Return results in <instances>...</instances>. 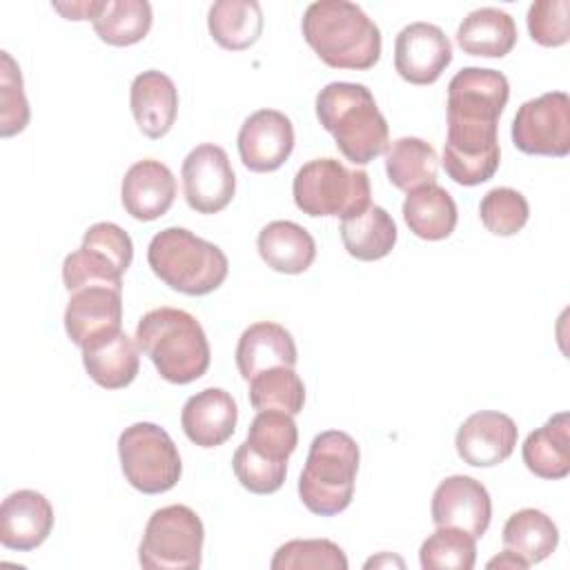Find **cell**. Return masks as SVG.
I'll list each match as a JSON object with an SVG mask.
<instances>
[{
  "instance_id": "cell-1",
  "label": "cell",
  "mask_w": 570,
  "mask_h": 570,
  "mask_svg": "<svg viewBox=\"0 0 570 570\" xmlns=\"http://www.w3.org/2000/svg\"><path fill=\"white\" fill-rule=\"evenodd\" d=\"M510 98V82L497 69L463 67L448 85L443 169L463 187H474L494 176L501 163L499 118Z\"/></svg>"
},
{
  "instance_id": "cell-2",
  "label": "cell",
  "mask_w": 570,
  "mask_h": 570,
  "mask_svg": "<svg viewBox=\"0 0 570 570\" xmlns=\"http://www.w3.org/2000/svg\"><path fill=\"white\" fill-rule=\"evenodd\" d=\"M303 38L332 69L365 71L381 58V31L354 2L316 0L301 20Z\"/></svg>"
},
{
  "instance_id": "cell-3",
  "label": "cell",
  "mask_w": 570,
  "mask_h": 570,
  "mask_svg": "<svg viewBox=\"0 0 570 570\" xmlns=\"http://www.w3.org/2000/svg\"><path fill=\"white\" fill-rule=\"evenodd\" d=\"M316 118L354 165H367L387 151V120L372 91L361 82L325 85L316 96Z\"/></svg>"
},
{
  "instance_id": "cell-4",
  "label": "cell",
  "mask_w": 570,
  "mask_h": 570,
  "mask_svg": "<svg viewBox=\"0 0 570 570\" xmlns=\"http://www.w3.org/2000/svg\"><path fill=\"white\" fill-rule=\"evenodd\" d=\"M136 345L154 363L156 372L176 385L200 379L212 361L203 325L185 309L156 307L136 325Z\"/></svg>"
},
{
  "instance_id": "cell-5",
  "label": "cell",
  "mask_w": 570,
  "mask_h": 570,
  "mask_svg": "<svg viewBox=\"0 0 570 570\" xmlns=\"http://www.w3.org/2000/svg\"><path fill=\"white\" fill-rule=\"evenodd\" d=\"M147 263L167 287L187 296L218 289L229 272L225 252L185 227L158 232L149 240Z\"/></svg>"
},
{
  "instance_id": "cell-6",
  "label": "cell",
  "mask_w": 570,
  "mask_h": 570,
  "mask_svg": "<svg viewBox=\"0 0 570 570\" xmlns=\"http://www.w3.org/2000/svg\"><path fill=\"white\" fill-rule=\"evenodd\" d=\"M358 461V443L347 432L325 430L316 434L298 479L303 505L318 517L343 512L354 497Z\"/></svg>"
},
{
  "instance_id": "cell-7",
  "label": "cell",
  "mask_w": 570,
  "mask_h": 570,
  "mask_svg": "<svg viewBox=\"0 0 570 570\" xmlns=\"http://www.w3.org/2000/svg\"><path fill=\"white\" fill-rule=\"evenodd\" d=\"M298 445L294 416L278 410L258 412L249 423L247 439L236 448L232 470L238 483L254 494L281 490L287 476V461Z\"/></svg>"
},
{
  "instance_id": "cell-8",
  "label": "cell",
  "mask_w": 570,
  "mask_h": 570,
  "mask_svg": "<svg viewBox=\"0 0 570 570\" xmlns=\"http://www.w3.org/2000/svg\"><path fill=\"white\" fill-rule=\"evenodd\" d=\"M292 194L303 214L343 220L370 205L372 187L363 169H347L336 158H314L296 171Z\"/></svg>"
},
{
  "instance_id": "cell-9",
  "label": "cell",
  "mask_w": 570,
  "mask_h": 570,
  "mask_svg": "<svg viewBox=\"0 0 570 570\" xmlns=\"http://www.w3.org/2000/svg\"><path fill=\"white\" fill-rule=\"evenodd\" d=\"M118 456L125 481L142 494L167 492L183 474V461L169 432L149 421H138L120 432Z\"/></svg>"
},
{
  "instance_id": "cell-10",
  "label": "cell",
  "mask_w": 570,
  "mask_h": 570,
  "mask_svg": "<svg viewBox=\"0 0 570 570\" xmlns=\"http://www.w3.org/2000/svg\"><path fill=\"white\" fill-rule=\"evenodd\" d=\"M134 261L131 236L116 223H94L76 252L62 261V283L67 292L82 287L122 289V274Z\"/></svg>"
},
{
  "instance_id": "cell-11",
  "label": "cell",
  "mask_w": 570,
  "mask_h": 570,
  "mask_svg": "<svg viewBox=\"0 0 570 570\" xmlns=\"http://www.w3.org/2000/svg\"><path fill=\"white\" fill-rule=\"evenodd\" d=\"M205 528L189 505L156 510L138 546V563L147 570H196L203 561Z\"/></svg>"
},
{
  "instance_id": "cell-12",
  "label": "cell",
  "mask_w": 570,
  "mask_h": 570,
  "mask_svg": "<svg viewBox=\"0 0 570 570\" xmlns=\"http://www.w3.org/2000/svg\"><path fill=\"white\" fill-rule=\"evenodd\" d=\"M512 142L530 156L563 158L570 154V98L548 91L525 100L512 120Z\"/></svg>"
},
{
  "instance_id": "cell-13",
  "label": "cell",
  "mask_w": 570,
  "mask_h": 570,
  "mask_svg": "<svg viewBox=\"0 0 570 570\" xmlns=\"http://www.w3.org/2000/svg\"><path fill=\"white\" fill-rule=\"evenodd\" d=\"M183 194L196 214H218L236 194V176L229 156L214 142L194 147L183 160Z\"/></svg>"
},
{
  "instance_id": "cell-14",
  "label": "cell",
  "mask_w": 570,
  "mask_h": 570,
  "mask_svg": "<svg viewBox=\"0 0 570 570\" xmlns=\"http://www.w3.org/2000/svg\"><path fill=\"white\" fill-rule=\"evenodd\" d=\"M452 62V42L432 22H410L394 40V69L410 85H432Z\"/></svg>"
},
{
  "instance_id": "cell-15",
  "label": "cell",
  "mask_w": 570,
  "mask_h": 570,
  "mask_svg": "<svg viewBox=\"0 0 570 570\" xmlns=\"http://www.w3.org/2000/svg\"><path fill=\"white\" fill-rule=\"evenodd\" d=\"M430 512L436 528H461L474 539H481L492 519V501L481 481L465 474H452L436 485Z\"/></svg>"
},
{
  "instance_id": "cell-16",
  "label": "cell",
  "mask_w": 570,
  "mask_h": 570,
  "mask_svg": "<svg viewBox=\"0 0 570 570\" xmlns=\"http://www.w3.org/2000/svg\"><path fill=\"white\" fill-rule=\"evenodd\" d=\"M238 154L249 171H276L294 149V125L278 109H258L238 129Z\"/></svg>"
},
{
  "instance_id": "cell-17",
  "label": "cell",
  "mask_w": 570,
  "mask_h": 570,
  "mask_svg": "<svg viewBox=\"0 0 570 570\" xmlns=\"http://www.w3.org/2000/svg\"><path fill=\"white\" fill-rule=\"evenodd\" d=\"M517 423L494 410H481L470 414L456 430V454L472 468H492L503 463L517 445Z\"/></svg>"
},
{
  "instance_id": "cell-18",
  "label": "cell",
  "mask_w": 570,
  "mask_h": 570,
  "mask_svg": "<svg viewBox=\"0 0 570 570\" xmlns=\"http://www.w3.org/2000/svg\"><path fill=\"white\" fill-rule=\"evenodd\" d=\"M53 508L36 490H16L0 505V543L7 550L29 552L53 530Z\"/></svg>"
},
{
  "instance_id": "cell-19",
  "label": "cell",
  "mask_w": 570,
  "mask_h": 570,
  "mask_svg": "<svg viewBox=\"0 0 570 570\" xmlns=\"http://www.w3.org/2000/svg\"><path fill=\"white\" fill-rule=\"evenodd\" d=\"M176 198V178L171 169L154 158L134 163L122 178L120 200L125 212L142 223L156 220L169 212Z\"/></svg>"
},
{
  "instance_id": "cell-20",
  "label": "cell",
  "mask_w": 570,
  "mask_h": 570,
  "mask_svg": "<svg viewBox=\"0 0 570 570\" xmlns=\"http://www.w3.org/2000/svg\"><path fill=\"white\" fill-rule=\"evenodd\" d=\"M122 325V298L111 287H82L71 292L65 307V332L80 350Z\"/></svg>"
},
{
  "instance_id": "cell-21",
  "label": "cell",
  "mask_w": 570,
  "mask_h": 570,
  "mask_svg": "<svg viewBox=\"0 0 570 570\" xmlns=\"http://www.w3.org/2000/svg\"><path fill=\"white\" fill-rule=\"evenodd\" d=\"M238 421L234 396L223 387H205L189 396L180 412L185 436L198 448H218L232 439Z\"/></svg>"
},
{
  "instance_id": "cell-22",
  "label": "cell",
  "mask_w": 570,
  "mask_h": 570,
  "mask_svg": "<svg viewBox=\"0 0 570 570\" xmlns=\"http://www.w3.org/2000/svg\"><path fill=\"white\" fill-rule=\"evenodd\" d=\"M129 105L138 129L147 138H163L178 116V89L174 80L158 71L147 69L138 73L129 89Z\"/></svg>"
},
{
  "instance_id": "cell-23",
  "label": "cell",
  "mask_w": 570,
  "mask_h": 570,
  "mask_svg": "<svg viewBox=\"0 0 570 570\" xmlns=\"http://www.w3.org/2000/svg\"><path fill=\"white\" fill-rule=\"evenodd\" d=\"M298 361L296 343L278 323H252L238 338L236 367L245 381L269 367H294Z\"/></svg>"
},
{
  "instance_id": "cell-24",
  "label": "cell",
  "mask_w": 570,
  "mask_h": 570,
  "mask_svg": "<svg viewBox=\"0 0 570 570\" xmlns=\"http://www.w3.org/2000/svg\"><path fill=\"white\" fill-rule=\"evenodd\" d=\"M82 365L96 385L122 390L140 370L138 345L122 330L109 332L82 347Z\"/></svg>"
},
{
  "instance_id": "cell-25",
  "label": "cell",
  "mask_w": 570,
  "mask_h": 570,
  "mask_svg": "<svg viewBox=\"0 0 570 570\" xmlns=\"http://www.w3.org/2000/svg\"><path fill=\"white\" fill-rule=\"evenodd\" d=\"M256 247L267 267L278 274H303L316 258L314 236L294 220H272L256 238Z\"/></svg>"
},
{
  "instance_id": "cell-26",
  "label": "cell",
  "mask_w": 570,
  "mask_h": 570,
  "mask_svg": "<svg viewBox=\"0 0 570 570\" xmlns=\"http://www.w3.org/2000/svg\"><path fill=\"white\" fill-rule=\"evenodd\" d=\"M514 18L497 7L470 11L456 27V45L468 56L503 58L517 45Z\"/></svg>"
},
{
  "instance_id": "cell-27",
  "label": "cell",
  "mask_w": 570,
  "mask_h": 570,
  "mask_svg": "<svg viewBox=\"0 0 570 570\" xmlns=\"http://www.w3.org/2000/svg\"><path fill=\"white\" fill-rule=\"evenodd\" d=\"M570 416L557 412L539 430L530 432L523 441L521 456L525 468L548 481L566 479L570 474Z\"/></svg>"
},
{
  "instance_id": "cell-28",
  "label": "cell",
  "mask_w": 570,
  "mask_h": 570,
  "mask_svg": "<svg viewBox=\"0 0 570 570\" xmlns=\"http://www.w3.org/2000/svg\"><path fill=\"white\" fill-rule=\"evenodd\" d=\"M396 223L381 205L365 209L341 220V240L347 254L356 261H381L396 245Z\"/></svg>"
},
{
  "instance_id": "cell-29",
  "label": "cell",
  "mask_w": 570,
  "mask_h": 570,
  "mask_svg": "<svg viewBox=\"0 0 570 570\" xmlns=\"http://www.w3.org/2000/svg\"><path fill=\"white\" fill-rule=\"evenodd\" d=\"M403 218L410 232L423 240H443L456 227V203L448 189L436 183L407 191Z\"/></svg>"
},
{
  "instance_id": "cell-30",
  "label": "cell",
  "mask_w": 570,
  "mask_h": 570,
  "mask_svg": "<svg viewBox=\"0 0 570 570\" xmlns=\"http://www.w3.org/2000/svg\"><path fill=\"white\" fill-rule=\"evenodd\" d=\"M503 550L512 552L528 566L548 559L559 546L557 523L537 508H523L508 517L503 525Z\"/></svg>"
},
{
  "instance_id": "cell-31",
  "label": "cell",
  "mask_w": 570,
  "mask_h": 570,
  "mask_svg": "<svg viewBox=\"0 0 570 570\" xmlns=\"http://www.w3.org/2000/svg\"><path fill=\"white\" fill-rule=\"evenodd\" d=\"M207 29L227 51L249 49L263 33V9L256 0H218L209 7Z\"/></svg>"
},
{
  "instance_id": "cell-32",
  "label": "cell",
  "mask_w": 570,
  "mask_h": 570,
  "mask_svg": "<svg viewBox=\"0 0 570 570\" xmlns=\"http://www.w3.org/2000/svg\"><path fill=\"white\" fill-rule=\"evenodd\" d=\"M151 20L154 13L147 0H100L91 24L102 42L129 47L149 33Z\"/></svg>"
},
{
  "instance_id": "cell-33",
  "label": "cell",
  "mask_w": 570,
  "mask_h": 570,
  "mask_svg": "<svg viewBox=\"0 0 570 570\" xmlns=\"http://www.w3.org/2000/svg\"><path fill=\"white\" fill-rule=\"evenodd\" d=\"M436 171V151L423 138L403 136L394 140L385 151V174L390 183L401 191H412L416 187L434 183Z\"/></svg>"
},
{
  "instance_id": "cell-34",
  "label": "cell",
  "mask_w": 570,
  "mask_h": 570,
  "mask_svg": "<svg viewBox=\"0 0 570 570\" xmlns=\"http://www.w3.org/2000/svg\"><path fill=\"white\" fill-rule=\"evenodd\" d=\"M249 403L256 412L278 410L296 416L305 405V385L294 367H269L249 379Z\"/></svg>"
},
{
  "instance_id": "cell-35",
  "label": "cell",
  "mask_w": 570,
  "mask_h": 570,
  "mask_svg": "<svg viewBox=\"0 0 570 570\" xmlns=\"http://www.w3.org/2000/svg\"><path fill=\"white\" fill-rule=\"evenodd\" d=\"M423 570H472L476 563V539L461 528L439 525L419 550Z\"/></svg>"
},
{
  "instance_id": "cell-36",
  "label": "cell",
  "mask_w": 570,
  "mask_h": 570,
  "mask_svg": "<svg viewBox=\"0 0 570 570\" xmlns=\"http://www.w3.org/2000/svg\"><path fill=\"white\" fill-rule=\"evenodd\" d=\"M343 548L330 539H292L283 543L272 561V570H347Z\"/></svg>"
},
{
  "instance_id": "cell-37",
  "label": "cell",
  "mask_w": 570,
  "mask_h": 570,
  "mask_svg": "<svg viewBox=\"0 0 570 570\" xmlns=\"http://www.w3.org/2000/svg\"><path fill=\"white\" fill-rule=\"evenodd\" d=\"M479 216L488 232L494 236L519 234L530 216L525 196L512 187H494L479 203Z\"/></svg>"
},
{
  "instance_id": "cell-38",
  "label": "cell",
  "mask_w": 570,
  "mask_h": 570,
  "mask_svg": "<svg viewBox=\"0 0 570 570\" xmlns=\"http://www.w3.org/2000/svg\"><path fill=\"white\" fill-rule=\"evenodd\" d=\"M0 136L9 138L29 125V102L22 87V73L9 51H0Z\"/></svg>"
},
{
  "instance_id": "cell-39",
  "label": "cell",
  "mask_w": 570,
  "mask_h": 570,
  "mask_svg": "<svg viewBox=\"0 0 570 570\" xmlns=\"http://www.w3.org/2000/svg\"><path fill=\"white\" fill-rule=\"evenodd\" d=\"M530 38L541 47H561L570 40V2L537 0L528 9Z\"/></svg>"
},
{
  "instance_id": "cell-40",
  "label": "cell",
  "mask_w": 570,
  "mask_h": 570,
  "mask_svg": "<svg viewBox=\"0 0 570 570\" xmlns=\"http://www.w3.org/2000/svg\"><path fill=\"white\" fill-rule=\"evenodd\" d=\"M100 0H85V2H53L51 7L62 13L67 20H94L96 11H98Z\"/></svg>"
},
{
  "instance_id": "cell-41",
  "label": "cell",
  "mask_w": 570,
  "mask_h": 570,
  "mask_svg": "<svg viewBox=\"0 0 570 570\" xmlns=\"http://www.w3.org/2000/svg\"><path fill=\"white\" fill-rule=\"evenodd\" d=\"M488 568H510V570H523V568H528V563L525 561H521L519 557H514L512 552H508V550H503L499 557H494V559H490L488 561Z\"/></svg>"
},
{
  "instance_id": "cell-42",
  "label": "cell",
  "mask_w": 570,
  "mask_h": 570,
  "mask_svg": "<svg viewBox=\"0 0 570 570\" xmlns=\"http://www.w3.org/2000/svg\"><path fill=\"white\" fill-rule=\"evenodd\" d=\"M399 566V568H403V561L401 559H396V557H392L390 552H383V554H379V557H372L370 561H365V568H379V566Z\"/></svg>"
}]
</instances>
